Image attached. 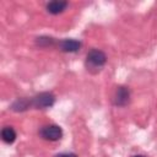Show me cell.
<instances>
[{"label": "cell", "mask_w": 157, "mask_h": 157, "mask_svg": "<svg viewBox=\"0 0 157 157\" xmlns=\"http://www.w3.org/2000/svg\"><path fill=\"white\" fill-rule=\"evenodd\" d=\"M29 102H31L32 107H34L37 109H44V108H49L54 104L55 96L52 92H42V93L34 96Z\"/></svg>", "instance_id": "1"}, {"label": "cell", "mask_w": 157, "mask_h": 157, "mask_svg": "<svg viewBox=\"0 0 157 157\" xmlns=\"http://www.w3.org/2000/svg\"><path fill=\"white\" fill-rule=\"evenodd\" d=\"M39 135L40 137H43L44 140H49V141H56L59 139H61L63 136V130L60 126L58 125H45L39 130Z\"/></svg>", "instance_id": "2"}, {"label": "cell", "mask_w": 157, "mask_h": 157, "mask_svg": "<svg viewBox=\"0 0 157 157\" xmlns=\"http://www.w3.org/2000/svg\"><path fill=\"white\" fill-rule=\"evenodd\" d=\"M86 61H87V65L90 64V66H92V67H102L107 61V56L102 50L92 49L87 54Z\"/></svg>", "instance_id": "3"}, {"label": "cell", "mask_w": 157, "mask_h": 157, "mask_svg": "<svg viewBox=\"0 0 157 157\" xmlns=\"http://www.w3.org/2000/svg\"><path fill=\"white\" fill-rule=\"evenodd\" d=\"M129 98H130V92L126 87H118L117 92H115V97H114V103L117 105H126L128 102H129Z\"/></svg>", "instance_id": "4"}, {"label": "cell", "mask_w": 157, "mask_h": 157, "mask_svg": "<svg viewBox=\"0 0 157 157\" xmlns=\"http://www.w3.org/2000/svg\"><path fill=\"white\" fill-rule=\"evenodd\" d=\"M59 47L63 52H66V53H75L80 49L81 47V43L76 39H64L59 43Z\"/></svg>", "instance_id": "5"}, {"label": "cell", "mask_w": 157, "mask_h": 157, "mask_svg": "<svg viewBox=\"0 0 157 157\" xmlns=\"http://www.w3.org/2000/svg\"><path fill=\"white\" fill-rule=\"evenodd\" d=\"M66 7H67V1H61V0H55V1H50L49 4H47L48 12L53 15H58L63 12Z\"/></svg>", "instance_id": "6"}, {"label": "cell", "mask_w": 157, "mask_h": 157, "mask_svg": "<svg viewBox=\"0 0 157 157\" xmlns=\"http://www.w3.org/2000/svg\"><path fill=\"white\" fill-rule=\"evenodd\" d=\"M1 137L6 144H12L16 140V131L11 126H5L1 130Z\"/></svg>", "instance_id": "7"}, {"label": "cell", "mask_w": 157, "mask_h": 157, "mask_svg": "<svg viewBox=\"0 0 157 157\" xmlns=\"http://www.w3.org/2000/svg\"><path fill=\"white\" fill-rule=\"evenodd\" d=\"M28 105H31V102L27 101V99L21 98V99H17V101L12 104V109L16 110V112H20V110H25V109H27Z\"/></svg>", "instance_id": "8"}, {"label": "cell", "mask_w": 157, "mask_h": 157, "mask_svg": "<svg viewBox=\"0 0 157 157\" xmlns=\"http://www.w3.org/2000/svg\"><path fill=\"white\" fill-rule=\"evenodd\" d=\"M55 157H77L75 153H60V155H56Z\"/></svg>", "instance_id": "9"}, {"label": "cell", "mask_w": 157, "mask_h": 157, "mask_svg": "<svg viewBox=\"0 0 157 157\" xmlns=\"http://www.w3.org/2000/svg\"><path fill=\"white\" fill-rule=\"evenodd\" d=\"M134 157H145V156H141V155H137V156H134Z\"/></svg>", "instance_id": "10"}]
</instances>
